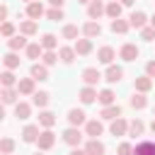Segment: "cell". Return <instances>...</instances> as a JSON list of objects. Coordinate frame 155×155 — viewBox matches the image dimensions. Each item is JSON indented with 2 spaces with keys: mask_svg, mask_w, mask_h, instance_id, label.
I'll return each mask as SVG.
<instances>
[{
  "mask_svg": "<svg viewBox=\"0 0 155 155\" xmlns=\"http://www.w3.org/2000/svg\"><path fill=\"white\" fill-rule=\"evenodd\" d=\"M63 143L70 145V148H78V145L82 143V133H80V128H75V126L65 128V131H63Z\"/></svg>",
  "mask_w": 155,
  "mask_h": 155,
  "instance_id": "obj_1",
  "label": "cell"
},
{
  "mask_svg": "<svg viewBox=\"0 0 155 155\" xmlns=\"http://www.w3.org/2000/svg\"><path fill=\"white\" fill-rule=\"evenodd\" d=\"M36 143H39V150H51V148H53V143H56V133H53L51 128H44Z\"/></svg>",
  "mask_w": 155,
  "mask_h": 155,
  "instance_id": "obj_2",
  "label": "cell"
},
{
  "mask_svg": "<svg viewBox=\"0 0 155 155\" xmlns=\"http://www.w3.org/2000/svg\"><path fill=\"white\" fill-rule=\"evenodd\" d=\"M99 80H102V73H99L97 68H85V70H82V82H85L87 87H94Z\"/></svg>",
  "mask_w": 155,
  "mask_h": 155,
  "instance_id": "obj_3",
  "label": "cell"
},
{
  "mask_svg": "<svg viewBox=\"0 0 155 155\" xmlns=\"http://www.w3.org/2000/svg\"><path fill=\"white\" fill-rule=\"evenodd\" d=\"M39 136H41L39 124H29V126H24V131H22V140H24V143H36Z\"/></svg>",
  "mask_w": 155,
  "mask_h": 155,
  "instance_id": "obj_4",
  "label": "cell"
},
{
  "mask_svg": "<svg viewBox=\"0 0 155 155\" xmlns=\"http://www.w3.org/2000/svg\"><path fill=\"white\" fill-rule=\"evenodd\" d=\"M104 12H107V5H102V0H92L87 5V17L90 19H99Z\"/></svg>",
  "mask_w": 155,
  "mask_h": 155,
  "instance_id": "obj_5",
  "label": "cell"
},
{
  "mask_svg": "<svg viewBox=\"0 0 155 155\" xmlns=\"http://www.w3.org/2000/svg\"><path fill=\"white\" fill-rule=\"evenodd\" d=\"M68 124L75 126V128H78V126H85V124H87L85 111H82V109H70V111H68Z\"/></svg>",
  "mask_w": 155,
  "mask_h": 155,
  "instance_id": "obj_6",
  "label": "cell"
},
{
  "mask_svg": "<svg viewBox=\"0 0 155 155\" xmlns=\"http://www.w3.org/2000/svg\"><path fill=\"white\" fill-rule=\"evenodd\" d=\"M102 131H104V126H102V121H97V119H90V121L85 124V133H87L90 138H99Z\"/></svg>",
  "mask_w": 155,
  "mask_h": 155,
  "instance_id": "obj_7",
  "label": "cell"
},
{
  "mask_svg": "<svg viewBox=\"0 0 155 155\" xmlns=\"http://www.w3.org/2000/svg\"><path fill=\"white\" fill-rule=\"evenodd\" d=\"M109 131H111V136H126V133H128V121L119 116V119H114V121H111Z\"/></svg>",
  "mask_w": 155,
  "mask_h": 155,
  "instance_id": "obj_8",
  "label": "cell"
},
{
  "mask_svg": "<svg viewBox=\"0 0 155 155\" xmlns=\"http://www.w3.org/2000/svg\"><path fill=\"white\" fill-rule=\"evenodd\" d=\"M85 153L87 155H104V143L99 138H90L85 143Z\"/></svg>",
  "mask_w": 155,
  "mask_h": 155,
  "instance_id": "obj_9",
  "label": "cell"
},
{
  "mask_svg": "<svg viewBox=\"0 0 155 155\" xmlns=\"http://www.w3.org/2000/svg\"><path fill=\"white\" fill-rule=\"evenodd\" d=\"M138 53H140V51H138V46H136V44H124V46H121V51H119V56H121L124 61H136V58H138Z\"/></svg>",
  "mask_w": 155,
  "mask_h": 155,
  "instance_id": "obj_10",
  "label": "cell"
},
{
  "mask_svg": "<svg viewBox=\"0 0 155 155\" xmlns=\"http://www.w3.org/2000/svg\"><path fill=\"white\" fill-rule=\"evenodd\" d=\"M97 58H99V63H104V65H111V61L116 58V51H114L111 46H102V48L97 51Z\"/></svg>",
  "mask_w": 155,
  "mask_h": 155,
  "instance_id": "obj_11",
  "label": "cell"
},
{
  "mask_svg": "<svg viewBox=\"0 0 155 155\" xmlns=\"http://www.w3.org/2000/svg\"><path fill=\"white\" fill-rule=\"evenodd\" d=\"M78 97H80V102H82V104H92V102H97L99 92H97L94 87H87V85H85V87L80 90V94H78Z\"/></svg>",
  "mask_w": 155,
  "mask_h": 155,
  "instance_id": "obj_12",
  "label": "cell"
},
{
  "mask_svg": "<svg viewBox=\"0 0 155 155\" xmlns=\"http://www.w3.org/2000/svg\"><path fill=\"white\" fill-rule=\"evenodd\" d=\"M133 155H155V140H140L133 148Z\"/></svg>",
  "mask_w": 155,
  "mask_h": 155,
  "instance_id": "obj_13",
  "label": "cell"
},
{
  "mask_svg": "<svg viewBox=\"0 0 155 155\" xmlns=\"http://www.w3.org/2000/svg\"><path fill=\"white\" fill-rule=\"evenodd\" d=\"M82 34H85V39H94V36H99V34H102V27H99V22L90 19V22L82 27Z\"/></svg>",
  "mask_w": 155,
  "mask_h": 155,
  "instance_id": "obj_14",
  "label": "cell"
},
{
  "mask_svg": "<svg viewBox=\"0 0 155 155\" xmlns=\"http://www.w3.org/2000/svg\"><path fill=\"white\" fill-rule=\"evenodd\" d=\"M29 75H31L34 80H48V68H46L44 63H34V65L29 68Z\"/></svg>",
  "mask_w": 155,
  "mask_h": 155,
  "instance_id": "obj_15",
  "label": "cell"
},
{
  "mask_svg": "<svg viewBox=\"0 0 155 155\" xmlns=\"http://www.w3.org/2000/svg\"><path fill=\"white\" fill-rule=\"evenodd\" d=\"M121 78H124V68H119V65H109V68H107V73H104V80H107V82H111V85H114V82H119Z\"/></svg>",
  "mask_w": 155,
  "mask_h": 155,
  "instance_id": "obj_16",
  "label": "cell"
},
{
  "mask_svg": "<svg viewBox=\"0 0 155 155\" xmlns=\"http://www.w3.org/2000/svg\"><path fill=\"white\" fill-rule=\"evenodd\" d=\"M34 78H22L19 82H17V92L19 94H34Z\"/></svg>",
  "mask_w": 155,
  "mask_h": 155,
  "instance_id": "obj_17",
  "label": "cell"
},
{
  "mask_svg": "<svg viewBox=\"0 0 155 155\" xmlns=\"http://www.w3.org/2000/svg\"><path fill=\"white\" fill-rule=\"evenodd\" d=\"M41 15H46V10H44L41 2H29V5H27V17H29V19H39Z\"/></svg>",
  "mask_w": 155,
  "mask_h": 155,
  "instance_id": "obj_18",
  "label": "cell"
},
{
  "mask_svg": "<svg viewBox=\"0 0 155 155\" xmlns=\"http://www.w3.org/2000/svg\"><path fill=\"white\" fill-rule=\"evenodd\" d=\"M145 22H148L145 12H131V17H128V24H131L133 29H143V27H145Z\"/></svg>",
  "mask_w": 155,
  "mask_h": 155,
  "instance_id": "obj_19",
  "label": "cell"
},
{
  "mask_svg": "<svg viewBox=\"0 0 155 155\" xmlns=\"http://www.w3.org/2000/svg\"><path fill=\"white\" fill-rule=\"evenodd\" d=\"M29 44H27V39H24V34H17V36H12V39H7V48L10 51H19V48H27Z\"/></svg>",
  "mask_w": 155,
  "mask_h": 155,
  "instance_id": "obj_20",
  "label": "cell"
},
{
  "mask_svg": "<svg viewBox=\"0 0 155 155\" xmlns=\"http://www.w3.org/2000/svg\"><path fill=\"white\" fill-rule=\"evenodd\" d=\"M73 48H75V53H78V56H87V53L92 51V39H78Z\"/></svg>",
  "mask_w": 155,
  "mask_h": 155,
  "instance_id": "obj_21",
  "label": "cell"
},
{
  "mask_svg": "<svg viewBox=\"0 0 155 155\" xmlns=\"http://www.w3.org/2000/svg\"><path fill=\"white\" fill-rule=\"evenodd\" d=\"M99 116H102V119H107V121H114V119H119V116H121V107H119V104H111V107H104Z\"/></svg>",
  "mask_w": 155,
  "mask_h": 155,
  "instance_id": "obj_22",
  "label": "cell"
},
{
  "mask_svg": "<svg viewBox=\"0 0 155 155\" xmlns=\"http://www.w3.org/2000/svg\"><path fill=\"white\" fill-rule=\"evenodd\" d=\"M75 56H78V53H75V48H70V46H61V51H58V58H61L65 65H70V63L75 61Z\"/></svg>",
  "mask_w": 155,
  "mask_h": 155,
  "instance_id": "obj_23",
  "label": "cell"
},
{
  "mask_svg": "<svg viewBox=\"0 0 155 155\" xmlns=\"http://www.w3.org/2000/svg\"><path fill=\"white\" fill-rule=\"evenodd\" d=\"M15 116L22 119V121L29 119V116H31V107H29L27 102H17V104H15Z\"/></svg>",
  "mask_w": 155,
  "mask_h": 155,
  "instance_id": "obj_24",
  "label": "cell"
},
{
  "mask_svg": "<svg viewBox=\"0 0 155 155\" xmlns=\"http://www.w3.org/2000/svg\"><path fill=\"white\" fill-rule=\"evenodd\" d=\"M56 124V114L53 111H48V109H44L41 114H39V126H44V128H51Z\"/></svg>",
  "mask_w": 155,
  "mask_h": 155,
  "instance_id": "obj_25",
  "label": "cell"
},
{
  "mask_svg": "<svg viewBox=\"0 0 155 155\" xmlns=\"http://www.w3.org/2000/svg\"><path fill=\"white\" fill-rule=\"evenodd\" d=\"M2 63H5V70H15V68H19V56L15 51H10V53H5Z\"/></svg>",
  "mask_w": 155,
  "mask_h": 155,
  "instance_id": "obj_26",
  "label": "cell"
},
{
  "mask_svg": "<svg viewBox=\"0 0 155 155\" xmlns=\"http://www.w3.org/2000/svg\"><path fill=\"white\" fill-rule=\"evenodd\" d=\"M133 85H136V90H138V92H143V94H145V92H150V87H153V78H148V75L136 78V82H133Z\"/></svg>",
  "mask_w": 155,
  "mask_h": 155,
  "instance_id": "obj_27",
  "label": "cell"
},
{
  "mask_svg": "<svg viewBox=\"0 0 155 155\" xmlns=\"http://www.w3.org/2000/svg\"><path fill=\"white\" fill-rule=\"evenodd\" d=\"M109 27H111V31H114V34H126V31L131 29V24H128L126 19H111V24H109Z\"/></svg>",
  "mask_w": 155,
  "mask_h": 155,
  "instance_id": "obj_28",
  "label": "cell"
},
{
  "mask_svg": "<svg viewBox=\"0 0 155 155\" xmlns=\"http://www.w3.org/2000/svg\"><path fill=\"white\" fill-rule=\"evenodd\" d=\"M24 51H27V58H31V61H36V58L44 56V46L41 44H29Z\"/></svg>",
  "mask_w": 155,
  "mask_h": 155,
  "instance_id": "obj_29",
  "label": "cell"
},
{
  "mask_svg": "<svg viewBox=\"0 0 155 155\" xmlns=\"http://www.w3.org/2000/svg\"><path fill=\"white\" fill-rule=\"evenodd\" d=\"M121 2H116V0H111L109 5H107V15L111 17V19H121Z\"/></svg>",
  "mask_w": 155,
  "mask_h": 155,
  "instance_id": "obj_30",
  "label": "cell"
},
{
  "mask_svg": "<svg viewBox=\"0 0 155 155\" xmlns=\"http://www.w3.org/2000/svg\"><path fill=\"white\" fill-rule=\"evenodd\" d=\"M31 97H34V99H31V102H34V107H39V109H44V107L48 104V99H51V94H48V92H34Z\"/></svg>",
  "mask_w": 155,
  "mask_h": 155,
  "instance_id": "obj_31",
  "label": "cell"
},
{
  "mask_svg": "<svg viewBox=\"0 0 155 155\" xmlns=\"http://www.w3.org/2000/svg\"><path fill=\"white\" fill-rule=\"evenodd\" d=\"M143 131H145V124L140 121V119H133L131 124H128V133L136 138V136H143Z\"/></svg>",
  "mask_w": 155,
  "mask_h": 155,
  "instance_id": "obj_32",
  "label": "cell"
},
{
  "mask_svg": "<svg viewBox=\"0 0 155 155\" xmlns=\"http://www.w3.org/2000/svg\"><path fill=\"white\" fill-rule=\"evenodd\" d=\"M19 34H24V36H31V34H36V22H34V19H27V22H22V24H19Z\"/></svg>",
  "mask_w": 155,
  "mask_h": 155,
  "instance_id": "obj_33",
  "label": "cell"
},
{
  "mask_svg": "<svg viewBox=\"0 0 155 155\" xmlns=\"http://www.w3.org/2000/svg\"><path fill=\"white\" fill-rule=\"evenodd\" d=\"M41 46H44V51H53V48L58 46V39H56L53 34H44V36H41Z\"/></svg>",
  "mask_w": 155,
  "mask_h": 155,
  "instance_id": "obj_34",
  "label": "cell"
},
{
  "mask_svg": "<svg viewBox=\"0 0 155 155\" xmlns=\"http://www.w3.org/2000/svg\"><path fill=\"white\" fill-rule=\"evenodd\" d=\"M131 107H133V109H145V107H148L145 94H143V92H136V94L131 97Z\"/></svg>",
  "mask_w": 155,
  "mask_h": 155,
  "instance_id": "obj_35",
  "label": "cell"
},
{
  "mask_svg": "<svg viewBox=\"0 0 155 155\" xmlns=\"http://www.w3.org/2000/svg\"><path fill=\"white\" fill-rule=\"evenodd\" d=\"M17 90L15 87H2V102L5 104H15V99H17Z\"/></svg>",
  "mask_w": 155,
  "mask_h": 155,
  "instance_id": "obj_36",
  "label": "cell"
},
{
  "mask_svg": "<svg viewBox=\"0 0 155 155\" xmlns=\"http://www.w3.org/2000/svg\"><path fill=\"white\" fill-rule=\"evenodd\" d=\"M97 99H99V102H102L104 107H111V104H114V99H116V94H114L111 90H102Z\"/></svg>",
  "mask_w": 155,
  "mask_h": 155,
  "instance_id": "obj_37",
  "label": "cell"
},
{
  "mask_svg": "<svg viewBox=\"0 0 155 155\" xmlns=\"http://www.w3.org/2000/svg\"><path fill=\"white\" fill-rule=\"evenodd\" d=\"M0 80H2V87H12V85H17L19 80L15 78V73L12 70H5L2 75H0Z\"/></svg>",
  "mask_w": 155,
  "mask_h": 155,
  "instance_id": "obj_38",
  "label": "cell"
},
{
  "mask_svg": "<svg viewBox=\"0 0 155 155\" xmlns=\"http://www.w3.org/2000/svg\"><path fill=\"white\" fill-rule=\"evenodd\" d=\"M63 39L78 41V27H75V24H65V27H63Z\"/></svg>",
  "mask_w": 155,
  "mask_h": 155,
  "instance_id": "obj_39",
  "label": "cell"
},
{
  "mask_svg": "<svg viewBox=\"0 0 155 155\" xmlns=\"http://www.w3.org/2000/svg\"><path fill=\"white\" fill-rule=\"evenodd\" d=\"M41 61H44L46 68H48V65H56V63H58V53H53V51H44Z\"/></svg>",
  "mask_w": 155,
  "mask_h": 155,
  "instance_id": "obj_40",
  "label": "cell"
},
{
  "mask_svg": "<svg viewBox=\"0 0 155 155\" xmlns=\"http://www.w3.org/2000/svg\"><path fill=\"white\" fill-rule=\"evenodd\" d=\"M0 34H2V36H7V39L17 36V34H15V24H12V22H2V27H0Z\"/></svg>",
  "mask_w": 155,
  "mask_h": 155,
  "instance_id": "obj_41",
  "label": "cell"
},
{
  "mask_svg": "<svg viewBox=\"0 0 155 155\" xmlns=\"http://www.w3.org/2000/svg\"><path fill=\"white\" fill-rule=\"evenodd\" d=\"M0 150H2V155H12V150H15V140H12V138H2Z\"/></svg>",
  "mask_w": 155,
  "mask_h": 155,
  "instance_id": "obj_42",
  "label": "cell"
},
{
  "mask_svg": "<svg viewBox=\"0 0 155 155\" xmlns=\"http://www.w3.org/2000/svg\"><path fill=\"white\" fill-rule=\"evenodd\" d=\"M46 17H48L51 22H58V19H63V10H58V7H51V10H46Z\"/></svg>",
  "mask_w": 155,
  "mask_h": 155,
  "instance_id": "obj_43",
  "label": "cell"
},
{
  "mask_svg": "<svg viewBox=\"0 0 155 155\" xmlns=\"http://www.w3.org/2000/svg\"><path fill=\"white\" fill-rule=\"evenodd\" d=\"M140 39L153 41V39H155V29H153V27H143V29H140Z\"/></svg>",
  "mask_w": 155,
  "mask_h": 155,
  "instance_id": "obj_44",
  "label": "cell"
},
{
  "mask_svg": "<svg viewBox=\"0 0 155 155\" xmlns=\"http://www.w3.org/2000/svg\"><path fill=\"white\" fill-rule=\"evenodd\" d=\"M116 153H119V155H133V145H131V143H121Z\"/></svg>",
  "mask_w": 155,
  "mask_h": 155,
  "instance_id": "obj_45",
  "label": "cell"
},
{
  "mask_svg": "<svg viewBox=\"0 0 155 155\" xmlns=\"http://www.w3.org/2000/svg\"><path fill=\"white\" fill-rule=\"evenodd\" d=\"M145 75L148 78H155V61H148L145 63Z\"/></svg>",
  "mask_w": 155,
  "mask_h": 155,
  "instance_id": "obj_46",
  "label": "cell"
},
{
  "mask_svg": "<svg viewBox=\"0 0 155 155\" xmlns=\"http://www.w3.org/2000/svg\"><path fill=\"white\" fill-rule=\"evenodd\" d=\"M53 7H58V10H63V5H65V0H48Z\"/></svg>",
  "mask_w": 155,
  "mask_h": 155,
  "instance_id": "obj_47",
  "label": "cell"
},
{
  "mask_svg": "<svg viewBox=\"0 0 155 155\" xmlns=\"http://www.w3.org/2000/svg\"><path fill=\"white\" fill-rule=\"evenodd\" d=\"M7 12H10L7 5H2V7H0V19H7Z\"/></svg>",
  "mask_w": 155,
  "mask_h": 155,
  "instance_id": "obj_48",
  "label": "cell"
},
{
  "mask_svg": "<svg viewBox=\"0 0 155 155\" xmlns=\"http://www.w3.org/2000/svg\"><path fill=\"white\" fill-rule=\"evenodd\" d=\"M68 155H87V153H85V150H80V148H73Z\"/></svg>",
  "mask_w": 155,
  "mask_h": 155,
  "instance_id": "obj_49",
  "label": "cell"
},
{
  "mask_svg": "<svg viewBox=\"0 0 155 155\" xmlns=\"http://www.w3.org/2000/svg\"><path fill=\"white\" fill-rule=\"evenodd\" d=\"M119 2H121V5H126V7H131V5H133V0H119Z\"/></svg>",
  "mask_w": 155,
  "mask_h": 155,
  "instance_id": "obj_50",
  "label": "cell"
},
{
  "mask_svg": "<svg viewBox=\"0 0 155 155\" xmlns=\"http://www.w3.org/2000/svg\"><path fill=\"white\" fill-rule=\"evenodd\" d=\"M78 2H82V5H90V2H92V0H78Z\"/></svg>",
  "mask_w": 155,
  "mask_h": 155,
  "instance_id": "obj_51",
  "label": "cell"
},
{
  "mask_svg": "<svg viewBox=\"0 0 155 155\" xmlns=\"http://www.w3.org/2000/svg\"><path fill=\"white\" fill-rule=\"evenodd\" d=\"M150 27H153V29H155V15H153V19H150Z\"/></svg>",
  "mask_w": 155,
  "mask_h": 155,
  "instance_id": "obj_52",
  "label": "cell"
},
{
  "mask_svg": "<svg viewBox=\"0 0 155 155\" xmlns=\"http://www.w3.org/2000/svg\"><path fill=\"white\" fill-rule=\"evenodd\" d=\"M150 131H153V133H155V119H153V124H150Z\"/></svg>",
  "mask_w": 155,
  "mask_h": 155,
  "instance_id": "obj_53",
  "label": "cell"
},
{
  "mask_svg": "<svg viewBox=\"0 0 155 155\" xmlns=\"http://www.w3.org/2000/svg\"><path fill=\"white\" fill-rule=\"evenodd\" d=\"M24 2H27V5H29V2H36V0H24Z\"/></svg>",
  "mask_w": 155,
  "mask_h": 155,
  "instance_id": "obj_54",
  "label": "cell"
},
{
  "mask_svg": "<svg viewBox=\"0 0 155 155\" xmlns=\"http://www.w3.org/2000/svg\"><path fill=\"white\" fill-rule=\"evenodd\" d=\"M153 114H155V107H153Z\"/></svg>",
  "mask_w": 155,
  "mask_h": 155,
  "instance_id": "obj_55",
  "label": "cell"
},
{
  "mask_svg": "<svg viewBox=\"0 0 155 155\" xmlns=\"http://www.w3.org/2000/svg\"><path fill=\"white\" fill-rule=\"evenodd\" d=\"M36 155H41V153H36Z\"/></svg>",
  "mask_w": 155,
  "mask_h": 155,
  "instance_id": "obj_56",
  "label": "cell"
}]
</instances>
